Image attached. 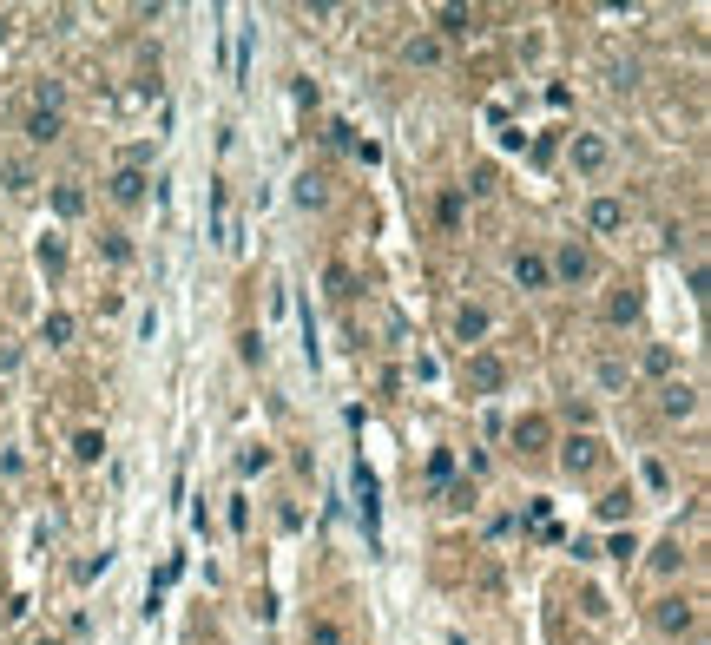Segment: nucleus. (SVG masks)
<instances>
[{"label":"nucleus","mask_w":711,"mask_h":645,"mask_svg":"<svg viewBox=\"0 0 711 645\" xmlns=\"http://www.w3.org/2000/svg\"><path fill=\"white\" fill-rule=\"evenodd\" d=\"M461 382H468V395H501V389H507V362L494 356V349H468Z\"/></svg>","instance_id":"nucleus-1"},{"label":"nucleus","mask_w":711,"mask_h":645,"mask_svg":"<svg viewBox=\"0 0 711 645\" xmlns=\"http://www.w3.org/2000/svg\"><path fill=\"white\" fill-rule=\"evenodd\" d=\"M297 205H303V211H323V205H330V178H323V172H303V178H297Z\"/></svg>","instance_id":"nucleus-16"},{"label":"nucleus","mask_w":711,"mask_h":645,"mask_svg":"<svg viewBox=\"0 0 711 645\" xmlns=\"http://www.w3.org/2000/svg\"><path fill=\"white\" fill-rule=\"evenodd\" d=\"M474 27H481V14H474V7H435V40H442V47L468 40Z\"/></svg>","instance_id":"nucleus-9"},{"label":"nucleus","mask_w":711,"mask_h":645,"mask_svg":"<svg viewBox=\"0 0 711 645\" xmlns=\"http://www.w3.org/2000/svg\"><path fill=\"white\" fill-rule=\"evenodd\" d=\"M672 362H679V356H672V349H665V343H652L639 369H646V376H659V382H672Z\"/></svg>","instance_id":"nucleus-23"},{"label":"nucleus","mask_w":711,"mask_h":645,"mask_svg":"<svg viewBox=\"0 0 711 645\" xmlns=\"http://www.w3.org/2000/svg\"><path fill=\"white\" fill-rule=\"evenodd\" d=\"M560 468H567V474H600L606 468V441L586 435V428H580V435H567V441H560Z\"/></svg>","instance_id":"nucleus-3"},{"label":"nucleus","mask_w":711,"mask_h":645,"mask_svg":"<svg viewBox=\"0 0 711 645\" xmlns=\"http://www.w3.org/2000/svg\"><path fill=\"white\" fill-rule=\"evenodd\" d=\"M626 382H632V369H626L619 356H606V362H600V389H626Z\"/></svg>","instance_id":"nucleus-25"},{"label":"nucleus","mask_w":711,"mask_h":645,"mask_svg":"<svg viewBox=\"0 0 711 645\" xmlns=\"http://www.w3.org/2000/svg\"><path fill=\"white\" fill-rule=\"evenodd\" d=\"M53 211H60V218H86V185H79V178H60V185H53Z\"/></svg>","instance_id":"nucleus-15"},{"label":"nucleus","mask_w":711,"mask_h":645,"mask_svg":"<svg viewBox=\"0 0 711 645\" xmlns=\"http://www.w3.org/2000/svg\"><path fill=\"white\" fill-rule=\"evenodd\" d=\"M99 251H106L112 264H132V244H126V231H106V244H99Z\"/></svg>","instance_id":"nucleus-27"},{"label":"nucleus","mask_w":711,"mask_h":645,"mask_svg":"<svg viewBox=\"0 0 711 645\" xmlns=\"http://www.w3.org/2000/svg\"><path fill=\"white\" fill-rule=\"evenodd\" d=\"M7 185H14V191L33 185V165H27V158H14V165H7Z\"/></svg>","instance_id":"nucleus-29"},{"label":"nucleus","mask_w":711,"mask_h":645,"mask_svg":"<svg viewBox=\"0 0 711 645\" xmlns=\"http://www.w3.org/2000/svg\"><path fill=\"white\" fill-rule=\"evenodd\" d=\"M33 645H60V639H33Z\"/></svg>","instance_id":"nucleus-30"},{"label":"nucleus","mask_w":711,"mask_h":645,"mask_svg":"<svg viewBox=\"0 0 711 645\" xmlns=\"http://www.w3.org/2000/svg\"><path fill=\"white\" fill-rule=\"evenodd\" d=\"M73 336H79V323H73V316H66V310H53L47 323H40V343H47V349H66V343H73Z\"/></svg>","instance_id":"nucleus-17"},{"label":"nucleus","mask_w":711,"mask_h":645,"mask_svg":"<svg viewBox=\"0 0 711 645\" xmlns=\"http://www.w3.org/2000/svg\"><path fill=\"white\" fill-rule=\"evenodd\" d=\"M586 231H593V237H613V231H626V198L600 191V198L586 205Z\"/></svg>","instance_id":"nucleus-7"},{"label":"nucleus","mask_w":711,"mask_h":645,"mask_svg":"<svg viewBox=\"0 0 711 645\" xmlns=\"http://www.w3.org/2000/svg\"><path fill=\"white\" fill-rule=\"evenodd\" d=\"M66 132V112H47V106H27V145H53Z\"/></svg>","instance_id":"nucleus-13"},{"label":"nucleus","mask_w":711,"mask_h":645,"mask_svg":"<svg viewBox=\"0 0 711 645\" xmlns=\"http://www.w3.org/2000/svg\"><path fill=\"white\" fill-rule=\"evenodd\" d=\"M659 415H665V422H692V415H698V389H692V382H659Z\"/></svg>","instance_id":"nucleus-8"},{"label":"nucleus","mask_w":711,"mask_h":645,"mask_svg":"<svg viewBox=\"0 0 711 645\" xmlns=\"http://www.w3.org/2000/svg\"><path fill=\"white\" fill-rule=\"evenodd\" d=\"M652 626H659V632H672V639H685V632L698 626V606H692L685 593H665L659 606H652Z\"/></svg>","instance_id":"nucleus-5"},{"label":"nucleus","mask_w":711,"mask_h":645,"mask_svg":"<svg viewBox=\"0 0 711 645\" xmlns=\"http://www.w3.org/2000/svg\"><path fill=\"white\" fill-rule=\"evenodd\" d=\"M507 435H514V448H521V455H540V448L553 441V422H547V415H521Z\"/></svg>","instance_id":"nucleus-12"},{"label":"nucleus","mask_w":711,"mask_h":645,"mask_svg":"<svg viewBox=\"0 0 711 645\" xmlns=\"http://www.w3.org/2000/svg\"><path fill=\"white\" fill-rule=\"evenodd\" d=\"M40 270H47V277L66 270V244H60V237H40Z\"/></svg>","instance_id":"nucleus-24"},{"label":"nucleus","mask_w":711,"mask_h":645,"mask_svg":"<svg viewBox=\"0 0 711 645\" xmlns=\"http://www.w3.org/2000/svg\"><path fill=\"white\" fill-rule=\"evenodd\" d=\"M310 645H349V639H343V626H330V619H316V626H310Z\"/></svg>","instance_id":"nucleus-28"},{"label":"nucleus","mask_w":711,"mask_h":645,"mask_svg":"<svg viewBox=\"0 0 711 645\" xmlns=\"http://www.w3.org/2000/svg\"><path fill=\"white\" fill-rule=\"evenodd\" d=\"M488 323H494V316L481 310V303H461V310H455V343H461V349H481Z\"/></svg>","instance_id":"nucleus-11"},{"label":"nucleus","mask_w":711,"mask_h":645,"mask_svg":"<svg viewBox=\"0 0 711 645\" xmlns=\"http://www.w3.org/2000/svg\"><path fill=\"white\" fill-rule=\"evenodd\" d=\"M145 191H152V178H145V165H119V172H112L106 178V198H112V205H145Z\"/></svg>","instance_id":"nucleus-6"},{"label":"nucleus","mask_w":711,"mask_h":645,"mask_svg":"<svg viewBox=\"0 0 711 645\" xmlns=\"http://www.w3.org/2000/svg\"><path fill=\"white\" fill-rule=\"evenodd\" d=\"M632 316H639V290H613V297H606V323H619V330H626Z\"/></svg>","instance_id":"nucleus-18"},{"label":"nucleus","mask_w":711,"mask_h":645,"mask_svg":"<svg viewBox=\"0 0 711 645\" xmlns=\"http://www.w3.org/2000/svg\"><path fill=\"white\" fill-rule=\"evenodd\" d=\"M632 501H639L632 488H606V494H600V520H626V514H632Z\"/></svg>","instance_id":"nucleus-21"},{"label":"nucleus","mask_w":711,"mask_h":645,"mask_svg":"<svg viewBox=\"0 0 711 645\" xmlns=\"http://www.w3.org/2000/svg\"><path fill=\"white\" fill-rule=\"evenodd\" d=\"M679 567H685V547H679V534H672V540L652 547V573H679Z\"/></svg>","instance_id":"nucleus-20"},{"label":"nucleus","mask_w":711,"mask_h":645,"mask_svg":"<svg viewBox=\"0 0 711 645\" xmlns=\"http://www.w3.org/2000/svg\"><path fill=\"white\" fill-rule=\"evenodd\" d=\"M507 270H514V284H521V290H547L553 284L547 251H514V264H507Z\"/></svg>","instance_id":"nucleus-10"},{"label":"nucleus","mask_w":711,"mask_h":645,"mask_svg":"<svg viewBox=\"0 0 711 645\" xmlns=\"http://www.w3.org/2000/svg\"><path fill=\"white\" fill-rule=\"evenodd\" d=\"M567 158H573V172H580V178H600L606 165H613V145H606V132H573Z\"/></svg>","instance_id":"nucleus-2"},{"label":"nucleus","mask_w":711,"mask_h":645,"mask_svg":"<svg viewBox=\"0 0 711 645\" xmlns=\"http://www.w3.org/2000/svg\"><path fill=\"white\" fill-rule=\"evenodd\" d=\"M106 455V435H99V428H79L73 435V461H99Z\"/></svg>","instance_id":"nucleus-22"},{"label":"nucleus","mask_w":711,"mask_h":645,"mask_svg":"<svg viewBox=\"0 0 711 645\" xmlns=\"http://www.w3.org/2000/svg\"><path fill=\"white\" fill-rule=\"evenodd\" d=\"M402 60H409V66H442L448 47L435 40V33H409V40H402Z\"/></svg>","instance_id":"nucleus-14"},{"label":"nucleus","mask_w":711,"mask_h":645,"mask_svg":"<svg viewBox=\"0 0 711 645\" xmlns=\"http://www.w3.org/2000/svg\"><path fill=\"white\" fill-rule=\"evenodd\" d=\"M547 270L553 277H560V284H586V277H593V251H586V244H560V251H547Z\"/></svg>","instance_id":"nucleus-4"},{"label":"nucleus","mask_w":711,"mask_h":645,"mask_svg":"<svg viewBox=\"0 0 711 645\" xmlns=\"http://www.w3.org/2000/svg\"><path fill=\"white\" fill-rule=\"evenodd\" d=\"M270 461H277V455H270L264 441H257V448H244V455H237V468H244V474H264Z\"/></svg>","instance_id":"nucleus-26"},{"label":"nucleus","mask_w":711,"mask_h":645,"mask_svg":"<svg viewBox=\"0 0 711 645\" xmlns=\"http://www.w3.org/2000/svg\"><path fill=\"white\" fill-rule=\"evenodd\" d=\"M27 106H47V112H66V86L60 79H33V99Z\"/></svg>","instance_id":"nucleus-19"}]
</instances>
